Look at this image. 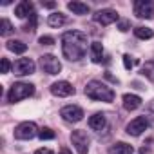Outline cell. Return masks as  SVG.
I'll return each mask as SVG.
<instances>
[{
	"instance_id": "52a82bcc",
	"label": "cell",
	"mask_w": 154,
	"mask_h": 154,
	"mask_svg": "<svg viewBox=\"0 0 154 154\" xmlns=\"http://www.w3.org/2000/svg\"><path fill=\"white\" fill-rule=\"evenodd\" d=\"M40 65H42V69H44L47 74H58V72L62 71L60 60H58L56 56H53V54H44V56L40 58Z\"/></svg>"
},
{
	"instance_id": "7c38bea8",
	"label": "cell",
	"mask_w": 154,
	"mask_h": 154,
	"mask_svg": "<svg viewBox=\"0 0 154 154\" xmlns=\"http://www.w3.org/2000/svg\"><path fill=\"white\" fill-rule=\"evenodd\" d=\"M94 20L102 26H111V24L118 22V13L114 9H102L94 15Z\"/></svg>"
},
{
	"instance_id": "7402d4cb",
	"label": "cell",
	"mask_w": 154,
	"mask_h": 154,
	"mask_svg": "<svg viewBox=\"0 0 154 154\" xmlns=\"http://www.w3.org/2000/svg\"><path fill=\"white\" fill-rule=\"evenodd\" d=\"M141 74H143V76H147L149 80H152V82H154V62H147V63L141 67Z\"/></svg>"
},
{
	"instance_id": "7a4b0ae2",
	"label": "cell",
	"mask_w": 154,
	"mask_h": 154,
	"mask_svg": "<svg viewBox=\"0 0 154 154\" xmlns=\"http://www.w3.org/2000/svg\"><path fill=\"white\" fill-rule=\"evenodd\" d=\"M85 94L96 102H112L114 100V91L98 80H91L85 85Z\"/></svg>"
},
{
	"instance_id": "3957f363",
	"label": "cell",
	"mask_w": 154,
	"mask_h": 154,
	"mask_svg": "<svg viewBox=\"0 0 154 154\" xmlns=\"http://www.w3.org/2000/svg\"><path fill=\"white\" fill-rule=\"evenodd\" d=\"M33 93H35V85H33V84L18 82V84H15V85L9 89V93H8V100H9L11 103H15V102L24 100V98H29Z\"/></svg>"
},
{
	"instance_id": "6da1fadb",
	"label": "cell",
	"mask_w": 154,
	"mask_h": 154,
	"mask_svg": "<svg viewBox=\"0 0 154 154\" xmlns=\"http://www.w3.org/2000/svg\"><path fill=\"white\" fill-rule=\"evenodd\" d=\"M87 51V35L82 31H67L62 36V53L67 60L76 62Z\"/></svg>"
},
{
	"instance_id": "cb8c5ba5",
	"label": "cell",
	"mask_w": 154,
	"mask_h": 154,
	"mask_svg": "<svg viewBox=\"0 0 154 154\" xmlns=\"http://www.w3.org/2000/svg\"><path fill=\"white\" fill-rule=\"evenodd\" d=\"M2 36H8V35H11L13 33V27H11V22L8 20V18H2Z\"/></svg>"
},
{
	"instance_id": "9c48e42d",
	"label": "cell",
	"mask_w": 154,
	"mask_h": 154,
	"mask_svg": "<svg viewBox=\"0 0 154 154\" xmlns=\"http://www.w3.org/2000/svg\"><path fill=\"white\" fill-rule=\"evenodd\" d=\"M13 72L18 76H26V74H33L35 72V62L31 58H18L13 63Z\"/></svg>"
},
{
	"instance_id": "d4e9b609",
	"label": "cell",
	"mask_w": 154,
	"mask_h": 154,
	"mask_svg": "<svg viewBox=\"0 0 154 154\" xmlns=\"http://www.w3.org/2000/svg\"><path fill=\"white\" fill-rule=\"evenodd\" d=\"M35 27H36V13H33L31 17H29V22H27V26L24 27L26 31H35Z\"/></svg>"
},
{
	"instance_id": "603a6c76",
	"label": "cell",
	"mask_w": 154,
	"mask_h": 154,
	"mask_svg": "<svg viewBox=\"0 0 154 154\" xmlns=\"http://www.w3.org/2000/svg\"><path fill=\"white\" fill-rule=\"evenodd\" d=\"M38 138H40V140H53V138H54V131L49 129V127H44V129L38 132Z\"/></svg>"
},
{
	"instance_id": "4dcf8cb0",
	"label": "cell",
	"mask_w": 154,
	"mask_h": 154,
	"mask_svg": "<svg viewBox=\"0 0 154 154\" xmlns=\"http://www.w3.org/2000/svg\"><path fill=\"white\" fill-rule=\"evenodd\" d=\"M42 6H44V8H49V9H51V8H54L56 4H54V2H42Z\"/></svg>"
},
{
	"instance_id": "e0dca14e",
	"label": "cell",
	"mask_w": 154,
	"mask_h": 154,
	"mask_svg": "<svg viewBox=\"0 0 154 154\" xmlns=\"http://www.w3.org/2000/svg\"><path fill=\"white\" fill-rule=\"evenodd\" d=\"M109 150H111V154H132V152H134L132 145H129V143H125V141H118V143H114Z\"/></svg>"
},
{
	"instance_id": "44dd1931",
	"label": "cell",
	"mask_w": 154,
	"mask_h": 154,
	"mask_svg": "<svg viewBox=\"0 0 154 154\" xmlns=\"http://www.w3.org/2000/svg\"><path fill=\"white\" fill-rule=\"evenodd\" d=\"M134 35H136L138 38H141V40H150V38L154 36V31H152L150 27H136V29H134Z\"/></svg>"
},
{
	"instance_id": "ac0fdd59",
	"label": "cell",
	"mask_w": 154,
	"mask_h": 154,
	"mask_svg": "<svg viewBox=\"0 0 154 154\" xmlns=\"http://www.w3.org/2000/svg\"><path fill=\"white\" fill-rule=\"evenodd\" d=\"M102 56H103V45L100 42H93L91 44V58L94 63H100L102 62Z\"/></svg>"
},
{
	"instance_id": "9a60e30c",
	"label": "cell",
	"mask_w": 154,
	"mask_h": 154,
	"mask_svg": "<svg viewBox=\"0 0 154 154\" xmlns=\"http://www.w3.org/2000/svg\"><path fill=\"white\" fill-rule=\"evenodd\" d=\"M105 125H107V120H105V114H102V112H96L89 118V127L93 131H102Z\"/></svg>"
},
{
	"instance_id": "4316f807",
	"label": "cell",
	"mask_w": 154,
	"mask_h": 154,
	"mask_svg": "<svg viewBox=\"0 0 154 154\" xmlns=\"http://www.w3.org/2000/svg\"><path fill=\"white\" fill-rule=\"evenodd\" d=\"M42 45H53L54 44V38L53 36H40V40H38Z\"/></svg>"
},
{
	"instance_id": "ba28073f",
	"label": "cell",
	"mask_w": 154,
	"mask_h": 154,
	"mask_svg": "<svg viewBox=\"0 0 154 154\" xmlns=\"http://www.w3.org/2000/svg\"><path fill=\"white\" fill-rule=\"evenodd\" d=\"M60 116L65 120V122H71V123H76L84 118V109L78 107V105H65L62 111H60Z\"/></svg>"
},
{
	"instance_id": "484cf974",
	"label": "cell",
	"mask_w": 154,
	"mask_h": 154,
	"mask_svg": "<svg viewBox=\"0 0 154 154\" xmlns=\"http://www.w3.org/2000/svg\"><path fill=\"white\" fill-rule=\"evenodd\" d=\"M136 63H138V60H131V56H129V54H123V65H125V69H129V71H131Z\"/></svg>"
},
{
	"instance_id": "ffe728a7",
	"label": "cell",
	"mask_w": 154,
	"mask_h": 154,
	"mask_svg": "<svg viewBox=\"0 0 154 154\" xmlns=\"http://www.w3.org/2000/svg\"><path fill=\"white\" fill-rule=\"evenodd\" d=\"M47 24H49L51 27H60V26L65 24V15H62V13H53V15H49Z\"/></svg>"
},
{
	"instance_id": "5b68a950",
	"label": "cell",
	"mask_w": 154,
	"mask_h": 154,
	"mask_svg": "<svg viewBox=\"0 0 154 154\" xmlns=\"http://www.w3.org/2000/svg\"><path fill=\"white\" fill-rule=\"evenodd\" d=\"M134 15L138 18H154V0H138V2H134Z\"/></svg>"
},
{
	"instance_id": "2e32d148",
	"label": "cell",
	"mask_w": 154,
	"mask_h": 154,
	"mask_svg": "<svg viewBox=\"0 0 154 154\" xmlns=\"http://www.w3.org/2000/svg\"><path fill=\"white\" fill-rule=\"evenodd\" d=\"M67 9L72 11L74 15H87V13L91 11V8H89L87 4H84V2H76V0H74V2H69V4H67Z\"/></svg>"
},
{
	"instance_id": "277c9868",
	"label": "cell",
	"mask_w": 154,
	"mask_h": 154,
	"mask_svg": "<svg viewBox=\"0 0 154 154\" xmlns=\"http://www.w3.org/2000/svg\"><path fill=\"white\" fill-rule=\"evenodd\" d=\"M38 134V127L33 122H24L15 127V138L17 140H33Z\"/></svg>"
},
{
	"instance_id": "f546056e",
	"label": "cell",
	"mask_w": 154,
	"mask_h": 154,
	"mask_svg": "<svg viewBox=\"0 0 154 154\" xmlns=\"http://www.w3.org/2000/svg\"><path fill=\"white\" fill-rule=\"evenodd\" d=\"M35 154H53V150L51 149H38Z\"/></svg>"
},
{
	"instance_id": "4fadbf2b",
	"label": "cell",
	"mask_w": 154,
	"mask_h": 154,
	"mask_svg": "<svg viewBox=\"0 0 154 154\" xmlns=\"http://www.w3.org/2000/svg\"><path fill=\"white\" fill-rule=\"evenodd\" d=\"M33 13H35V9H33V4H31V2H27V0L20 2V4L15 8V15H17L18 18H26V17H31Z\"/></svg>"
},
{
	"instance_id": "30bf717a",
	"label": "cell",
	"mask_w": 154,
	"mask_h": 154,
	"mask_svg": "<svg viewBox=\"0 0 154 154\" xmlns=\"http://www.w3.org/2000/svg\"><path fill=\"white\" fill-rule=\"evenodd\" d=\"M147 127H149V120H147V116H138V118H134V120L129 122V125H127V132H129L131 136H140Z\"/></svg>"
},
{
	"instance_id": "f1b7e54d",
	"label": "cell",
	"mask_w": 154,
	"mask_h": 154,
	"mask_svg": "<svg viewBox=\"0 0 154 154\" xmlns=\"http://www.w3.org/2000/svg\"><path fill=\"white\" fill-rule=\"evenodd\" d=\"M118 29H120V31H127V29H129V22H127V20H123V22H120V26H118Z\"/></svg>"
},
{
	"instance_id": "1f68e13d",
	"label": "cell",
	"mask_w": 154,
	"mask_h": 154,
	"mask_svg": "<svg viewBox=\"0 0 154 154\" xmlns=\"http://www.w3.org/2000/svg\"><path fill=\"white\" fill-rule=\"evenodd\" d=\"M60 154H72V152H71L67 147H62V149H60Z\"/></svg>"
},
{
	"instance_id": "d6986e66",
	"label": "cell",
	"mask_w": 154,
	"mask_h": 154,
	"mask_svg": "<svg viewBox=\"0 0 154 154\" xmlns=\"http://www.w3.org/2000/svg\"><path fill=\"white\" fill-rule=\"evenodd\" d=\"M6 47H8L9 51H13V53H18V54H22V53L27 51V45H26L24 42H20V40H9V42L6 44Z\"/></svg>"
},
{
	"instance_id": "83f0119b",
	"label": "cell",
	"mask_w": 154,
	"mask_h": 154,
	"mask_svg": "<svg viewBox=\"0 0 154 154\" xmlns=\"http://www.w3.org/2000/svg\"><path fill=\"white\" fill-rule=\"evenodd\" d=\"M11 67H13V65L9 63V60H8V58H2V72H9Z\"/></svg>"
},
{
	"instance_id": "8fae6325",
	"label": "cell",
	"mask_w": 154,
	"mask_h": 154,
	"mask_svg": "<svg viewBox=\"0 0 154 154\" xmlns=\"http://www.w3.org/2000/svg\"><path fill=\"white\" fill-rule=\"evenodd\" d=\"M51 93L58 98H67V96L74 94V87L69 82H54L51 85Z\"/></svg>"
},
{
	"instance_id": "8992f818",
	"label": "cell",
	"mask_w": 154,
	"mask_h": 154,
	"mask_svg": "<svg viewBox=\"0 0 154 154\" xmlns=\"http://www.w3.org/2000/svg\"><path fill=\"white\" fill-rule=\"evenodd\" d=\"M71 141H72V145L76 147V150L80 154H87V150H89V136H87L85 131H74L71 134Z\"/></svg>"
},
{
	"instance_id": "5bb4252c",
	"label": "cell",
	"mask_w": 154,
	"mask_h": 154,
	"mask_svg": "<svg viewBox=\"0 0 154 154\" xmlns=\"http://www.w3.org/2000/svg\"><path fill=\"white\" fill-rule=\"evenodd\" d=\"M141 105V98L138 94H123V107L127 111H136Z\"/></svg>"
}]
</instances>
